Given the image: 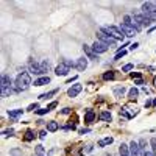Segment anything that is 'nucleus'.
Returning a JSON list of instances; mask_svg holds the SVG:
<instances>
[{"label": "nucleus", "instance_id": "de8ad7c7", "mask_svg": "<svg viewBox=\"0 0 156 156\" xmlns=\"http://www.w3.org/2000/svg\"><path fill=\"white\" fill-rule=\"evenodd\" d=\"M153 84L156 86V77H155V80H153Z\"/></svg>", "mask_w": 156, "mask_h": 156}, {"label": "nucleus", "instance_id": "4be33fe9", "mask_svg": "<svg viewBox=\"0 0 156 156\" xmlns=\"http://www.w3.org/2000/svg\"><path fill=\"white\" fill-rule=\"evenodd\" d=\"M41 69H42V73H47L50 70V63L47 61V59H44V61L41 63Z\"/></svg>", "mask_w": 156, "mask_h": 156}, {"label": "nucleus", "instance_id": "1a4fd4ad", "mask_svg": "<svg viewBox=\"0 0 156 156\" xmlns=\"http://www.w3.org/2000/svg\"><path fill=\"white\" fill-rule=\"evenodd\" d=\"M81 91H83V86L77 83V84H73L72 88H69V91H67V95H69V97H77V95L80 94Z\"/></svg>", "mask_w": 156, "mask_h": 156}, {"label": "nucleus", "instance_id": "f257e3e1", "mask_svg": "<svg viewBox=\"0 0 156 156\" xmlns=\"http://www.w3.org/2000/svg\"><path fill=\"white\" fill-rule=\"evenodd\" d=\"M31 84V75L28 72H20L17 75L16 81H14V92H22V91H27Z\"/></svg>", "mask_w": 156, "mask_h": 156}, {"label": "nucleus", "instance_id": "c756f323", "mask_svg": "<svg viewBox=\"0 0 156 156\" xmlns=\"http://www.w3.org/2000/svg\"><path fill=\"white\" fill-rule=\"evenodd\" d=\"M150 145H151V150H153L151 153H153V155L156 156V137H153V139L150 141Z\"/></svg>", "mask_w": 156, "mask_h": 156}, {"label": "nucleus", "instance_id": "dca6fc26", "mask_svg": "<svg viewBox=\"0 0 156 156\" xmlns=\"http://www.w3.org/2000/svg\"><path fill=\"white\" fill-rule=\"evenodd\" d=\"M94 119H95V112L92 111V109H86L84 122H86V123H91V122H94Z\"/></svg>", "mask_w": 156, "mask_h": 156}, {"label": "nucleus", "instance_id": "39448f33", "mask_svg": "<svg viewBox=\"0 0 156 156\" xmlns=\"http://www.w3.org/2000/svg\"><path fill=\"white\" fill-rule=\"evenodd\" d=\"M28 73H30V75H36V77L44 75L42 69H41V64H38L34 59H30V61H28Z\"/></svg>", "mask_w": 156, "mask_h": 156}, {"label": "nucleus", "instance_id": "f3484780", "mask_svg": "<svg viewBox=\"0 0 156 156\" xmlns=\"http://www.w3.org/2000/svg\"><path fill=\"white\" fill-rule=\"evenodd\" d=\"M119 153H120V156H130V145L120 144V147H119Z\"/></svg>", "mask_w": 156, "mask_h": 156}, {"label": "nucleus", "instance_id": "9d476101", "mask_svg": "<svg viewBox=\"0 0 156 156\" xmlns=\"http://www.w3.org/2000/svg\"><path fill=\"white\" fill-rule=\"evenodd\" d=\"M75 67H77L80 72H84L86 69H88V58H84V56H83V58H78Z\"/></svg>", "mask_w": 156, "mask_h": 156}, {"label": "nucleus", "instance_id": "c85d7f7f", "mask_svg": "<svg viewBox=\"0 0 156 156\" xmlns=\"http://www.w3.org/2000/svg\"><path fill=\"white\" fill-rule=\"evenodd\" d=\"M125 55H126V50H119V52H117V55H116V56H114V61H117V59H120L122 56H125Z\"/></svg>", "mask_w": 156, "mask_h": 156}, {"label": "nucleus", "instance_id": "c03bdc74", "mask_svg": "<svg viewBox=\"0 0 156 156\" xmlns=\"http://www.w3.org/2000/svg\"><path fill=\"white\" fill-rule=\"evenodd\" d=\"M84 133H89V128H83V130H80V134H84Z\"/></svg>", "mask_w": 156, "mask_h": 156}, {"label": "nucleus", "instance_id": "5701e85b", "mask_svg": "<svg viewBox=\"0 0 156 156\" xmlns=\"http://www.w3.org/2000/svg\"><path fill=\"white\" fill-rule=\"evenodd\" d=\"M112 142H114L112 137H106V139L98 141V147H105V145H108V144H112Z\"/></svg>", "mask_w": 156, "mask_h": 156}, {"label": "nucleus", "instance_id": "a19ab883", "mask_svg": "<svg viewBox=\"0 0 156 156\" xmlns=\"http://www.w3.org/2000/svg\"><path fill=\"white\" fill-rule=\"evenodd\" d=\"M45 136H47V131H41V133H39V137H41V139H45Z\"/></svg>", "mask_w": 156, "mask_h": 156}, {"label": "nucleus", "instance_id": "393cba45", "mask_svg": "<svg viewBox=\"0 0 156 156\" xmlns=\"http://www.w3.org/2000/svg\"><path fill=\"white\" fill-rule=\"evenodd\" d=\"M123 94H125V88H123V86H122V88H116V89H114V95H116V97H122Z\"/></svg>", "mask_w": 156, "mask_h": 156}, {"label": "nucleus", "instance_id": "ea45409f", "mask_svg": "<svg viewBox=\"0 0 156 156\" xmlns=\"http://www.w3.org/2000/svg\"><path fill=\"white\" fill-rule=\"evenodd\" d=\"M137 47H139V44H137V42H134V44H131V45H130V50H136Z\"/></svg>", "mask_w": 156, "mask_h": 156}, {"label": "nucleus", "instance_id": "4c0bfd02", "mask_svg": "<svg viewBox=\"0 0 156 156\" xmlns=\"http://www.w3.org/2000/svg\"><path fill=\"white\" fill-rule=\"evenodd\" d=\"M131 78H136V80H139V78H141V73H139V72H131Z\"/></svg>", "mask_w": 156, "mask_h": 156}, {"label": "nucleus", "instance_id": "58836bf2", "mask_svg": "<svg viewBox=\"0 0 156 156\" xmlns=\"http://www.w3.org/2000/svg\"><path fill=\"white\" fill-rule=\"evenodd\" d=\"M70 111H72L70 108H64L63 111H61V114H70Z\"/></svg>", "mask_w": 156, "mask_h": 156}, {"label": "nucleus", "instance_id": "cd10ccee", "mask_svg": "<svg viewBox=\"0 0 156 156\" xmlns=\"http://www.w3.org/2000/svg\"><path fill=\"white\" fill-rule=\"evenodd\" d=\"M114 72H105L103 73V80H114Z\"/></svg>", "mask_w": 156, "mask_h": 156}, {"label": "nucleus", "instance_id": "37998d69", "mask_svg": "<svg viewBox=\"0 0 156 156\" xmlns=\"http://www.w3.org/2000/svg\"><path fill=\"white\" fill-rule=\"evenodd\" d=\"M151 105H153V102H150V100H147V102H145V108H150Z\"/></svg>", "mask_w": 156, "mask_h": 156}, {"label": "nucleus", "instance_id": "9b49d317", "mask_svg": "<svg viewBox=\"0 0 156 156\" xmlns=\"http://www.w3.org/2000/svg\"><path fill=\"white\" fill-rule=\"evenodd\" d=\"M24 114V109H10L8 111V117L11 119V122H16L17 117H20Z\"/></svg>", "mask_w": 156, "mask_h": 156}, {"label": "nucleus", "instance_id": "c9c22d12", "mask_svg": "<svg viewBox=\"0 0 156 156\" xmlns=\"http://www.w3.org/2000/svg\"><path fill=\"white\" fill-rule=\"evenodd\" d=\"M133 69V64H125V66L122 67V72H130Z\"/></svg>", "mask_w": 156, "mask_h": 156}, {"label": "nucleus", "instance_id": "ddd939ff", "mask_svg": "<svg viewBox=\"0 0 156 156\" xmlns=\"http://www.w3.org/2000/svg\"><path fill=\"white\" fill-rule=\"evenodd\" d=\"M130 156H142L141 155V150H139V144L133 141L130 144Z\"/></svg>", "mask_w": 156, "mask_h": 156}, {"label": "nucleus", "instance_id": "2eb2a0df", "mask_svg": "<svg viewBox=\"0 0 156 156\" xmlns=\"http://www.w3.org/2000/svg\"><path fill=\"white\" fill-rule=\"evenodd\" d=\"M50 83V77H39L34 80V86H45Z\"/></svg>", "mask_w": 156, "mask_h": 156}, {"label": "nucleus", "instance_id": "aec40b11", "mask_svg": "<svg viewBox=\"0 0 156 156\" xmlns=\"http://www.w3.org/2000/svg\"><path fill=\"white\" fill-rule=\"evenodd\" d=\"M111 119L112 116L109 114L108 111H103V112H100V120H105V122H111Z\"/></svg>", "mask_w": 156, "mask_h": 156}, {"label": "nucleus", "instance_id": "20e7f679", "mask_svg": "<svg viewBox=\"0 0 156 156\" xmlns=\"http://www.w3.org/2000/svg\"><path fill=\"white\" fill-rule=\"evenodd\" d=\"M97 41H102L103 44H106L108 47H116L117 45V41L112 38V36H109V34H106V33H103L102 30L100 31H97Z\"/></svg>", "mask_w": 156, "mask_h": 156}, {"label": "nucleus", "instance_id": "4468645a", "mask_svg": "<svg viewBox=\"0 0 156 156\" xmlns=\"http://www.w3.org/2000/svg\"><path fill=\"white\" fill-rule=\"evenodd\" d=\"M10 86H14L13 84V80L10 75H2V81H0V88H10Z\"/></svg>", "mask_w": 156, "mask_h": 156}, {"label": "nucleus", "instance_id": "412c9836", "mask_svg": "<svg viewBox=\"0 0 156 156\" xmlns=\"http://www.w3.org/2000/svg\"><path fill=\"white\" fill-rule=\"evenodd\" d=\"M56 92H58V89H53V91H50V92H47V94H42V95H39V100H47L50 97H53Z\"/></svg>", "mask_w": 156, "mask_h": 156}, {"label": "nucleus", "instance_id": "6ab92c4d", "mask_svg": "<svg viewBox=\"0 0 156 156\" xmlns=\"http://www.w3.org/2000/svg\"><path fill=\"white\" fill-rule=\"evenodd\" d=\"M13 92H14L13 86H10V88H2V97H10Z\"/></svg>", "mask_w": 156, "mask_h": 156}, {"label": "nucleus", "instance_id": "f8f14e48", "mask_svg": "<svg viewBox=\"0 0 156 156\" xmlns=\"http://www.w3.org/2000/svg\"><path fill=\"white\" fill-rule=\"evenodd\" d=\"M83 50L86 53V56H88V59H98V55L92 50V47H89V45H83Z\"/></svg>", "mask_w": 156, "mask_h": 156}, {"label": "nucleus", "instance_id": "2f4dec72", "mask_svg": "<svg viewBox=\"0 0 156 156\" xmlns=\"http://www.w3.org/2000/svg\"><path fill=\"white\" fill-rule=\"evenodd\" d=\"M123 22H125V24H128V25H133V19H131V16H130V14H126L125 17H123Z\"/></svg>", "mask_w": 156, "mask_h": 156}, {"label": "nucleus", "instance_id": "e433bc0d", "mask_svg": "<svg viewBox=\"0 0 156 156\" xmlns=\"http://www.w3.org/2000/svg\"><path fill=\"white\" fill-rule=\"evenodd\" d=\"M56 105H58V102H52V103H50L48 106H47V109H48V111H52V109L56 108Z\"/></svg>", "mask_w": 156, "mask_h": 156}, {"label": "nucleus", "instance_id": "a878e982", "mask_svg": "<svg viewBox=\"0 0 156 156\" xmlns=\"http://www.w3.org/2000/svg\"><path fill=\"white\" fill-rule=\"evenodd\" d=\"M137 95H139V91H137L136 88H131L130 92H128V97H130V98H136Z\"/></svg>", "mask_w": 156, "mask_h": 156}, {"label": "nucleus", "instance_id": "a211bd4d", "mask_svg": "<svg viewBox=\"0 0 156 156\" xmlns=\"http://www.w3.org/2000/svg\"><path fill=\"white\" fill-rule=\"evenodd\" d=\"M58 128H59V125H58V122H55V120H52V122L47 123V131H50V133L56 131Z\"/></svg>", "mask_w": 156, "mask_h": 156}, {"label": "nucleus", "instance_id": "79ce46f5", "mask_svg": "<svg viewBox=\"0 0 156 156\" xmlns=\"http://www.w3.org/2000/svg\"><path fill=\"white\" fill-rule=\"evenodd\" d=\"M22 151L19 150V148H16V150H11V155H20Z\"/></svg>", "mask_w": 156, "mask_h": 156}, {"label": "nucleus", "instance_id": "7c9ffc66", "mask_svg": "<svg viewBox=\"0 0 156 156\" xmlns=\"http://www.w3.org/2000/svg\"><path fill=\"white\" fill-rule=\"evenodd\" d=\"M34 151H36L39 156H42V155H44V147H42V145H38V147L34 148Z\"/></svg>", "mask_w": 156, "mask_h": 156}, {"label": "nucleus", "instance_id": "09e8293b", "mask_svg": "<svg viewBox=\"0 0 156 156\" xmlns=\"http://www.w3.org/2000/svg\"><path fill=\"white\" fill-rule=\"evenodd\" d=\"M153 105H155V106H156V98H155V100H153Z\"/></svg>", "mask_w": 156, "mask_h": 156}, {"label": "nucleus", "instance_id": "49530a36", "mask_svg": "<svg viewBox=\"0 0 156 156\" xmlns=\"http://www.w3.org/2000/svg\"><path fill=\"white\" fill-rule=\"evenodd\" d=\"M144 156H155V155H153V153H150V151H145Z\"/></svg>", "mask_w": 156, "mask_h": 156}, {"label": "nucleus", "instance_id": "0eeeda50", "mask_svg": "<svg viewBox=\"0 0 156 156\" xmlns=\"http://www.w3.org/2000/svg\"><path fill=\"white\" fill-rule=\"evenodd\" d=\"M108 45L106 44H103L102 42V41H95V42L92 44V50H94V52L95 53H97V55H100V53H105V52H108Z\"/></svg>", "mask_w": 156, "mask_h": 156}, {"label": "nucleus", "instance_id": "473e14b6", "mask_svg": "<svg viewBox=\"0 0 156 156\" xmlns=\"http://www.w3.org/2000/svg\"><path fill=\"white\" fill-rule=\"evenodd\" d=\"M38 109H39V103H33L28 106V111H38Z\"/></svg>", "mask_w": 156, "mask_h": 156}, {"label": "nucleus", "instance_id": "a18cd8bd", "mask_svg": "<svg viewBox=\"0 0 156 156\" xmlns=\"http://www.w3.org/2000/svg\"><path fill=\"white\" fill-rule=\"evenodd\" d=\"M136 84H144V80H142V78H139V80H136Z\"/></svg>", "mask_w": 156, "mask_h": 156}, {"label": "nucleus", "instance_id": "3c124183", "mask_svg": "<svg viewBox=\"0 0 156 156\" xmlns=\"http://www.w3.org/2000/svg\"><path fill=\"white\" fill-rule=\"evenodd\" d=\"M42 156H44V155H42Z\"/></svg>", "mask_w": 156, "mask_h": 156}, {"label": "nucleus", "instance_id": "8fccbe9b", "mask_svg": "<svg viewBox=\"0 0 156 156\" xmlns=\"http://www.w3.org/2000/svg\"><path fill=\"white\" fill-rule=\"evenodd\" d=\"M105 156H111V155H105Z\"/></svg>", "mask_w": 156, "mask_h": 156}, {"label": "nucleus", "instance_id": "f03ea898", "mask_svg": "<svg viewBox=\"0 0 156 156\" xmlns=\"http://www.w3.org/2000/svg\"><path fill=\"white\" fill-rule=\"evenodd\" d=\"M102 31L103 33H106V34H109V36H112L116 41H123L126 38L125 34H123V31L119 28V27H116V25H108V27H103L102 28Z\"/></svg>", "mask_w": 156, "mask_h": 156}, {"label": "nucleus", "instance_id": "f704fd0d", "mask_svg": "<svg viewBox=\"0 0 156 156\" xmlns=\"http://www.w3.org/2000/svg\"><path fill=\"white\" fill-rule=\"evenodd\" d=\"M13 134H14V130H13V128H10V130H5V131H3V136H5V137L13 136Z\"/></svg>", "mask_w": 156, "mask_h": 156}, {"label": "nucleus", "instance_id": "b1692460", "mask_svg": "<svg viewBox=\"0 0 156 156\" xmlns=\"http://www.w3.org/2000/svg\"><path fill=\"white\" fill-rule=\"evenodd\" d=\"M24 139H25L27 142L33 141V139H34V133L31 131V130H27V133H25V137H24Z\"/></svg>", "mask_w": 156, "mask_h": 156}, {"label": "nucleus", "instance_id": "72a5a7b5", "mask_svg": "<svg viewBox=\"0 0 156 156\" xmlns=\"http://www.w3.org/2000/svg\"><path fill=\"white\" fill-rule=\"evenodd\" d=\"M36 112H38V116H44V114H47V112H50V111L47 109V106H45V108H42V109H38Z\"/></svg>", "mask_w": 156, "mask_h": 156}, {"label": "nucleus", "instance_id": "7ed1b4c3", "mask_svg": "<svg viewBox=\"0 0 156 156\" xmlns=\"http://www.w3.org/2000/svg\"><path fill=\"white\" fill-rule=\"evenodd\" d=\"M70 67H75V64H73L72 61H69V59H64V61H61L56 66L55 73H56L58 77H64V75H67V73L70 72Z\"/></svg>", "mask_w": 156, "mask_h": 156}, {"label": "nucleus", "instance_id": "bb28decb", "mask_svg": "<svg viewBox=\"0 0 156 156\" xmlns=\"http://www.w3.org/2000/svg\"><path fill=\"white\" fill-rule=\"evenodd\" d=\"M144 17L150 22H156V13H147V14H144Z\"/></svg>", "mask_w": 156, "mask_h": 156}, {"label": "nucleus", "instance_id": "6e6552de", "mask_svg": "<svg viewBox=\"0 0 156 156\" xmlns=\"http://www.w3.org/2000/svg\"><path fill=\"white\" fill-rule=\"evenodd\" d=\"M141 10H142V14H147V13H156V3L155 2H145V3H142Z\"/></svg>", "mask_w": 156, "mask_h": 156}, {"label": "nucleus", "instance_id": "423d86ee", "mask_svg": "<svg viewBox=\"0 0 156 156\" xmlns=\"http://www.w3.org/2000/svg\"><path fill=\"white\" fill-rule=\"evenodd\" d=\"M119 28H120V30L123 31V34H125L126 38H133V36H134V34L137 33V31L134 30V27H133V25H128V24H125V22H122Z\"/></svg>", "mask_w": 156, "mask_h": 156}]
</instances>
